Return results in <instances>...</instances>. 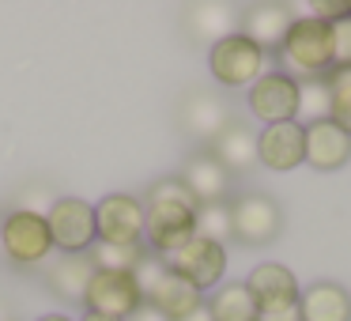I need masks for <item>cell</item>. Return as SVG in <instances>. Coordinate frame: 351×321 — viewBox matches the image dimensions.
Instances as JSON below:
<instances>
[{"mask_svg": "<svg viewBox=\"0 0 351 321\" xmlns=\"http://www.w3.org/2000/svg\"><path fill=\"white\" fill-rule=\"evenodd\" d=\"M140 306H144V291H140L136 276L95 268L91 283H87V291H84V310L106 313V318H117V321H129Z\"/></svg>", "mask_w": 351, "mask_h": 321, "instance_id": "cell-8", "label": "cell"}, {"mask_svg": "<svg viewBox=\"0 0 351 321\" xmlns=\"http://www.w3.org/2000/svg\"><path fill=\"white\" fill-rule=\"evenodd\" d=\"M182 321H212V313H208V306H197L193 313H185Z\"/></svg>", "mask_w": 351, "mask_h": 321, "instance_id": "cell-31", "label": "cell"}, {"mask_svg": "<svg viewBox=\"0 0 351 321\" xmlns=\"http://www.w3.org/2000/svg\"><path fill=\"white\" fill-rule=\"evenodd\" d=\"M257 321H302V318H298V306H295V310H280V313H257Z\"/></svg>", "mask_w": 351, "mask_h": 321, "instance_id": "cell-30", "label": "cell"}, {"mask_svg": "<svg viewBox=\"0 0 351 321\" xmlns=\"http://www.w3.org/2000/svg\"><path fill=\"white\" fill-rule=\"evenodd\" d=\"M351 159V136L336 129L332 121H313L306 125V163L313 170H340Z\"/></svg>", "mask_w": 351, "mask_h": 321, "instance_id": "cell-16", "label": "cell"}, {"mask_svg": "<svg viewBox=\"0 0 351 321\" xmlns=\"http://www.w3.org/2000/svg\"><path fill=\"white\" fill-rule=\"evenodd\" d=\"M208 152H212L230 174H234V170H250L253 163H257V132H253L245 121H230L227 129L212 140Z\"/></svg>", "mask_w": 351, "mask_h": 321, "instance_id": "cell-20", "label": "cell"}, {"mask_svg": "<svg viewBox=\"0 0 351 321\" xmlns=\"http://www.w3.org/2000/svg\"><path fill=\"white\" fill-rule=\"evenodd\" d=\"M328 121L351 136V69L328 72Z\"/></svg>", "mask_w": 351, "mask_h": 321, "instance_id": "cell-24", "label": "cell"}, {"mask_svg": "<svg viewBox=\"0 0 351 321\" xmlns=\"http://www.w3.org/2000/svg\"><path fill=\"white\" fill-rule=\"evenodd\" d=\"M328 34H332V69H351V12L328 23Z\"/></svg>", "mask_w": 351, "mask_h": 321, "instance_id": "cell-27", "label": "cell"}, {"mask_svg": "<svg viewBox=\"0 0 351 321\" xmlns=\"http://www.w3.org/2000/svg\"><path fill=\"white\" fill-rule=\"evenodd\" d=\"M129 321H167V318H162V313H159V310H155V306H147V302H144V306H140V310H136V313H132V318H129Z\"/></svg>", "mask_w": 351, "mask_h": 321, "instance_id": "cell-29", "label": "cell"}, {"mask_svg": "<svg viewBox=\"0 0 351 321\" xmlns=\"http://www.w3.org/2000/svg\"><path fill=\"white\" fill-rule=\"evenodd\" d=\"M80 321H117V318H106V313H91V310H84V318Z\"/></svg>", "mask_w": 351, "mask_h": 321, "instance_id": "cell-32", "label": "cell"}, {"mask_svg": "<svg viewBox=\"0 0 351 321\" xmlns=\"http://www.w3.org/2000/svg\"><path fill=\"white\" fill-rule=\"evenodd\" d=\"M0 321H12V318H8V313H0Z\"/></svg>", "mask_w": 351, "mask_h": 321, "instance_id": "cell-34", "label": "cell"}, {"mask_svg": "<svg viewBox=\"0 0 351 321\" xmlns=\"http://www.w3.org/2000/svg\"><path fill=\"white\" fill-rule=\"evenodd\" d=\"M42 215H46L53 250H61V253H91V246L99 242V230H95V204H87V200L53 197Z\"/></svg>", "mask_w": 351, "mask_h": 321, "instance_id": "cell-5", "label": "cell"}, {"mask_svg": "<svg viewBox=\"0 0 351 321\" xmlns=\"http://www.w3.org/2000/svg\"><path fill=\"white\" fill-rule=\"evenodd\" d=\"M178 178H182L185 189L197 197V204H219V200H227V193H230V170L223 167L208 147L193 152L189 159L182 163V174Z\"/></svg>", "mask_w": 351, "mask_h": 321, "instance_id": "cell-14", "label": "cell"}, {"mask_svg": "<svg viewBox=\"0 0 351 321\" xmlns=\"http://www.w3.org/2000/svg\"><path fill=\"white\" fill-rule=\"evenodd\" d=\"M230 204V235L242 246H268L283 230V212L268 193H242Z\"/></svg>", "mask_w": 351, "mask_h": 321, "instance_id": "cell-7", "label": "cell"}, {"mask_svg": "<svg viewBox=\"0 0 351 321\" xmlns=\"http://www.w3.org/2000/svg\"><path fill=\"white\" fill-rule=\"evenodd\" d=\"M132 276H136L140 291H144V302L155 306L167 321H182L185 313H193L197 306H204V291H197L178 272H170V268L162 265V257H152V253H147L144 265H140Z\"/></svg>", "mask_w": 351, "mask_h": 321, "instance_id": "cell-3", "label": "cell"}, {"mask_svg": "<svg viewBox=\"0 0 351 321\" xmlns=\"http://www.w3.org/2000/svg\"><path fill=\"white\" fill-rule=\"evenodd\" d=\"M95 276V261L91 253H61V261L46 268V283L49 295L64 298V302H84V291Z\"/></svg>", "mask_w": 351, "mask_h": 321, "instance_id": "cell-17", "label": "cell"}, {"mask_svg": "<svg viewBox=\"0 0 351 321\" xmlns=\"http://www.w3.org/2000/svg\"><path fill=\"white\" fill-rule=\"evenodd\" d=\"M265 49L250 42L242 31H230L227 38L208 46V72L219 87H253L265 72Z\"/></svg>", "mask_w": 351, "mask_h": 321, "instance_id": "cell-4", "label": "cell"}, {"mask_svg": "<svg viewBox=\"0 0 351 321\" xmlns=\"http://www.w3.org/2000/svg\"><path fill=\"white\" fill-rule=\"evenodd\" d=\"M291 23H295V16H291V8H283V4H250V8H242L238 31L250 42H257L265 54H276L280 42L287 38Z\"/></svg>", "mask_w": 351, "mask_h": 321, "instance_id": "cell-15", "label": "cell"}, {"mask_svg": "<svg viewBox=\"0 0 351 321\" xmlns=\"http://www.w3.org/2000/svg\"><path fill=\"white\" fill-rule=\"evenodd\" d=\"M250 114L261 125H283L298 117V80L280 69H265L261 80L250 87Z\"/></svg>", "mask_w": 351, "mask_h": 321, "instance_id": "cell-11", "label": "cell"}, {"mask_svg": "<svg viewBox=\"0 0 351 321\" xmlns=\"http://www.w3.org/2000/svg\"><path fill=\"white\" fill-rule=\"evenodd\" d=\"M230 125V110L223 99L208 91H197L182 102V129L193 132L197 140H215L223 129Z\"/></svg>", "mask_w": 351, "mask_h": 321, "instance_id": "cell-19", "label": "cell"}, {"mask_svg": "<svg viewBox=\"0 0 351 321\" xmlns=\"http://www.w3.org/2000/svg\"><path fill=\"white\" fill-rule=\"evenodd\" d=\"M253 302H257L261 313H280V310H295L298 306V280L287 265H276V261H265L250 272L245 280Z\"/></svg>", "mask_w": 351, "mask_h": 321, "instance_id": "cell-13", "label": "cell"}, {"mask_svg": "<svg viewBox=\"0 0 351 321\" xmlns=\"http://www.w3.org/2000/svg\"><path fill=\"white\" fill-rule=\"evenodd\" d=\"M212 321H257V302H253L245 283H219L212 291V302H204Z\"/></svg>", "mask_w": 351, "mask_h": 321, "instance_id": "cell-21", "label": "cell"}, {"mask_svg": "<svg viewBox=\"0 0 351 321\" xmlns=\"http://www.w3.org/2000/svg\"><path fill=\"white\" fill-rule=\"evenodd\" d=\"M38 321H72V318H69V313H42Z\"/></svg>", "mask_w": 351, "mask_h": 321, "instance_id": "cell-33", "label": "cell"}, {"mask_svg": "<svg viewBox=\"0 0 351 321\" xmlns=\"http://www.w3.org/2000/svg\"><path fill=\"white\" fill-rule=\"evenodd\" d=\"M197 235L200 238H212V242L227 246L230 238V204L219 200V204H200L197 208Z\"/></svg>", "mask_w": 351, "mask_h": 321, "instance_id": "cell-26", "label": "cell"}, {"mask_svg": "<svg viewBox=\"0 0 351 321\" xmlns=\"http://www.w3.org/2000/svg\"><path fill=\"white\" fill-rule=\"evenodd\" d=\"M0 250L16 265H38V261H46L49 250H53L46 215L34 212V208H12L0 219Z\"/></svg>", "mask_w": 351, "mask_h": 321, "instance_id": "cell-6", "label": "cell"}, {"mask_svg": "<svg viewBox=\"0 0 351 321\" xmlns=\"http://www.w3.org/2000/svg\"><path fill=\"white\" fill-rule=\"evenodd\" d=\"M227 16H230V12L219 8V4H204V8H193L185 23L193 27V34H197V38H204L208 46H212V42L227 38L230 31H238V27H230L234 19H227Z\"/></svg>", "mask_w": 351, "mask_h": 321, "instance_id": "cell-25", "label": "cell"}, {"mask_svg": "<svg viewBox=\"0 0 351 321\" xmlns=\"http://www.w3.org/2000/svg\"><path fill=\"white\" fill-rule=\"evenodd\" d=\"M197 197L178 174L159 178L144 200V242L159 257L178 253L189 238H197Z\"/></svg>", "mask_w": 351, "mask_h": 321, "instance_id": "cell-1", "label": "cell"}, {"mask_svg": "<svg viewBox=\"0 0 351 321\" xmlns=\"http://www.w3.org/2000/svg\"><path fill=\"white\" fill-rule=\"evenodd\" d=\"M95 230L106 246H144V200L132 193H110L95 204Z\"/></svg>", "mask_w": 351, "mask_h": 321, "instance_id": "cell-9", "label": "cell"}, {"mask_svg": "<svg viewBox=\"0 0 351 321\" xmlns=\"http://www.w3.org/2000/svg\"><path fill=\"white\" fill-rule=\"evenodd\" d=\"M147 257V246H106L95 242L91 246V261L95 268H106V272H136Z\"/></svg>", "mask_w": 351, "mask_h": 321, "instance_id": "cell-23", "label": "cell"}, {"mask_svg": "<svg viewBox=\"0 0 351 321\" xmlns=\"http://www.w3.org/2000/svg\"><path fill=\"white\" fill-rule=\"evenodd\" d=\"M280 57V72H287L291 80H317L332 72V34H328V23L321 19H295L287 31V38L276 49Z\"/></svg>", "mask_w": 351, "mask_h": 321, "instance_id": "cell-2", "label": "cell"}, {"mask_svg": "<svg viewBox=\"0 0 351 321\" xmlns=\"http://www.w3.org/2000/svg\"><path fill=\"white\" fill-rule=\"evenodd\" d=\"M298 125H313V121H328V76L317 80H302L298 84Z\"/></svg>", "mask_w": 351, "mask_h": 321, "instance_id": "cell-22", "label": "cell"}, {"mask_svg": "<svg viewBox=\"0 0 351 321\" xmlns=\"http://www.w3.org/2000/svg\"><path fill=\"white\" fill-rule=\"evenodd\" d=\"M162 265L170 272H178L182 280H189L197 291H208V287H219L223 283V272H227V246L212 242V238H189L178 253L162 257Z\"/></svg>", "mask_w": 351, "mask_h": 321, "instance_id": "cell-10", "label": "cell"}, {"mask_svg": "<svg viewBox=\"0 0 351 321\" xmlns=\"http://www.w3.org/2000/svg\"><path fill=\"white\" fill-rule=\"evenodd\" d=\"M298 318L302 321H351V295L340 283H310L298 291Z\"/></svg>", "mask_w": 351, "mask_h": 321, "instance_id": "cell-18", "label": "cell"}, {"mask_svg": "<svg viewBox=\"0 0 351 321\" xmlns=\"http://www.w3.org/2000/svg\"><path fill=\"white\" fill-rule=\"evenodd\" d=\"M257 163L272 174H287V170L306 163V129L298 121L283 125H265L257 132Z\"/></svg>", "mask_w": 351, "mask_h": 321, "instance_id": "cell-12", "label": "cell"}, {"mask_svg": "<svg viewBox=\"0 0 351 321\" xmlns=\"http://www.w3.org/2000/svg\"><path fill=\"white\" fill-rule=\"evenodd\" d=\"M310 12H313V19H321V23H336V19H343L351 12V4H343V0H317Z\"/></svg>", "mask_w": 351, "mask_h": 321, "instance_id": "cell-28", "label": "cell"}]
</instances>
